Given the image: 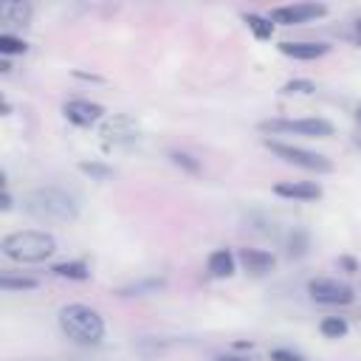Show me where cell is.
Wrapping results in <instances>:
<instances>
[{
  "mask_svg": "<svg viewBox=\"0 0 361 361\" xmlns=\"http://www.w3.org/2000/svg\"><path fill=\"white\" fill-rule=\"evenodd\" d=\"M99 135L104 138V144L113 147H130L141 138V127L133 116H107L99 127Z\"/></svg>",
  "mask_w": 361,
  "mask_h": 361,
  "instance_id": "6",
  "label": "cell"
},
{
  "mask_svg": "<svg viewBox=\"0 0 361 361\" xmlns=\"http://www.w3.org/2000/svg\"><path fill=\"white\" fill-rule=\"evenodd\" d=\"M56 251V240L48 231L25 228L3 237V254L14 262H42Z\"/></svg>",
  "mask_w": 361,
  "mask_h": 361,
  "instance_id": "3",
  "label": "cell"
},
{
  "mask_svg": "<svg viewBox=\"0 0 361 361\" xmlns=\"http://www.w3.org/2000/svg\"><path fill=\"white\" fill-rule=\"evenodd\" d=\"M274 192L279 197H293V200H319L322 197V186L310 183V180H282L274 186Z\"/></svg>",
  "mask_w": 361,
  "mask_h": 361,
  "instance_id": "10",
  "label": "cell"
},
{
  "mask_svg": "<svg viewBox=\"0 0 361 361\" xmlns=\"http://www.w3.org/2000/svg\"><path fill=\"white\" fill-rule=\"evenodd\" d=\"M209 276L214 279H223V276H231L234 274V254L228 248H217L209 254Z\"/></svg>",
  "mask_w": 361,
  "mask_h": 361,
  "instance_id": "13",
  "label": "cell"
},
{
  "mask_svg": "<svg viewBox=\"0 0 361 361\" xmlns=\"http://www.w3.org/2000/svg\"><path fill=\"white\" fill-rule=\"evenodd\" d=\"M240 262H243V268L248 271V274H254V276H262V274H268L271 268H274V254H268V251H262V248H240Z\"/></svg>",
  "mask_w": 361,
  "mask_h": 361,
  "instance_id": "11",
  "label": "cell"
},
{
  "mask_svg": "<svg viewBox=\"0 0 361 361\" xmlns=\"http://www.w3.org/2000/svg\"><path fill=\"white\" fill-rule=\"evenodd\" d=\"M259 130L262 133H296V135H310V138H324V135H333V124L327 118H268V121H259Z\"/></svg>",
  "mask_w": 361,
  "mask_h": 361,
  "instance_id": "4",
  "label": "cell"
},
{
  "mask_svg": "<svg viewBox=\"0 0 361 361\" xmlns=\"http://www.w3.org/2000/svg\"><path fill=\"white\" fill-rule=\"evenodd\" d=\"M243 20L248 23V28L254 31V37H257V39H271V34H274V23H271V17H259V14H245Z\"/></svg>",
  "mask_w": 361,
  "mask_h": 361,
  "instance_id": "15",
  "label": "cell"
},
{
  "mask_svg": "<svg viewBox=\"0 0 361 361\" xmlns=\"http://www.w3.org/2000/svg\"><path fill=\"white\" fill-rule=\"evenodd\" d=\"M0 17L3 23H11V25H25L31 20V3H23V0H8L0 6Z\"/></svg>",
  "mask_w": 361,
  "mask_h": 361,
  "instance_id": "14",
  "label": "cell"
},
{
  "mask_svg": "<svg viewBox=\"0 0 361 361\" xmlns=\"http://www.w3.org/2000/svg\"><path fill=\"white\" fill-rule=\"evenodd\" d=\"M59 327H62V333H65L71 341L85 344V347L99 344V341L104 338V322H102V316H99L93 307L79 305V302L65 305V307L59 310Z\"/></svg>",
  "mask_w": 361,
  "mask_h": 361,
  "instance_id": "2",
  "label": "cell"
},
{
  "mask_svg": "<svg viewBox=\"0 0 361 361\" xmlns=\"http://www.w3.org/2000/svg\"><path fill=\"white\" fill-rule=\"evenodd\" d=\"M355 144H358V147H361V135H355Z\"/></svg>",
  "mask_w": 361,
  "mask_h": 361,
  "instance_id": "28",
  "label": "cell"
},
{
  "mask_svg": "<svg viewBox=\"0 0 361 361\" xmlns=\"http://www.w3.org/2000/svg\"><path fill=\"white\" fill-rule=\"evenodd\" d=\"M155 288H161V279H147V282H135V285H127V288H121L118 293H121V296H141L144 290H155Z\"/></svg>",
  "mask_w": 361,
  "mask_h": 361,
  "instance_id": "22",
  "label": "cell"
},
{
  "mask_svg": "<svg viewBox=\"0 0 361 361\" xmlns=\"http://www.w3.org/2000/svg\"><path fill=\"white\" fill-rule=\"evenodd\" d=\"M355 116H358V121H361V107H358V110H355Z\"/></svg>",
  "mask_w": 361,
  "mask_h": 361,
  "instance_id": "29",
  "label": "cell"
},
{
  "mask_svg": "<svg viewBox=\"0 0 361 361\" xmlns=\"http://www.w3.org/2000/svg\"><path fill=\"white\" fill-rule=\"evenodd\" d=\"M79 169H82L85 175L96 178V180H107V178L113 175V169H110V166H104V164H96V161H90V164H87V161H82V164H79Z\"/></svg>",
  "mask_w": 361,
  "mask_h": 361,
  "instance_id": "20",
  "label": "cell"
},
{
  "mask_svg": "<svg viewBox=\"0 0 361 361\" xmlns=\"http://www.w3.org/2000/svg\"><path fill=\"white\" fill-rule=\"evenodd\" d=\"M62 110H65L68 121H73L79 127H90L96 121H104V107L96 102H87V99H71V102H65Z\"/></svg>",
  "mask_w": 361,
  "mask_h": 361,
  "instance_id": "9",
  "label": "cell"
},
{
  "mask_svg": "<svg viewBox=\"0 0 361 361\" xmlns=\"http://www.w3.org/2000/svg\"><path fill=\"white\" fill-rule=\"evenodd\" d=\"M25 51V42L11 37V34H0V54H23Z\"/></svg>",
  "mask_w": 361,
  "mask_h": 361,
  "instance_id": "23",
  "label": "cell"
},
{
  "mask_svg": "<svg viewBox=\"0 0 361 361\" xmlns=\"http://www.w3.org/2000/svg\"><path fill=\"white\" fill-rule=\"evenodd\" d=\"M307 293H310V299L319 302V305H350L353 296H355L347 282L327 279V276L310 279V282H307Z\"/></svg>",
  "mask_w": 361,
  "mask_h": 361,
  "instance_id": "7",
  "label": "cell"
},
{
  "mask_svg": "<svg viewBox=\"0 0 361 361\" xmlns=\"http://www.w3.org/2000/svg\"><path fill=\"white\" fill-rule=\"evenodd\" d=\"M307 245H310L307 231L293 228V234L288 237V257H305V254H307Z\"/></svg>",
  "mask_w": 361,
  "mask_h": 361,
  "instance_id": "18",
  "label": "cell"
},
{
  "mask_svg": "<svg viewBox=\"0 0 361 361\" xmlns=\"http://www.w3.org/2000/svg\"><path fill=\"white\" fill-rule=\"evenodd\" d=\"M279 51L293 59H319L330 51L327 42H279Z\"/></svg>",
  "mask_w": 361,
  "mask_h": 361,
  "instance_id": "12",
  "label": "cell"
},
{
  "mask_svg": "<svg viewBox=\"0 0 361 361\" xmlns=\"http://www.w3.org/2000/svg\"><path fill=\"white\" fill-rule=\"evenodd\" d=\"M327 14V6L322 3H296V6H279L271 11V23H279V25H299V23H307V20H316Z\"/></svg>",
  "mask_w": 361,
  "mask_h": 361,
  "instance_id": "8",
  "label": "cell"
},
{
  "mask_svg": "<svg viewBox=\"0 0 361 361\" xmlns=\"http://www.w3.org/2000/svg\"><path fill=\"white\" fill-rule=\"evenodd\" d=\"M271 361H302V355L290 350H271Z\"/></svg>",
  "mask_w": 361,
  "mask_h": 361,
  "instance_id": "25",
  "label": "cell"
},
{
  "mask_svg": "<svg viewBox=\"0 0 361 361\" xmlns=\"http://www.w3.org/2000/svg\"><path fill=\"white\" fill-rule=\"evenodd\" d=\"M172 164L183 166V169H189V172H200L197 161H192V155H186V152H172Z\"/></svg>",
  "mask_w": 361,
  "mask_h": 361,
  "instance_id": "24",
  "label": "cell"
},
{
  "mask_svg": "<svg viewBox=\"0 0 361 361\" xmlns=\"http://www.w3.org/2000/svg\"><path fill=\"white\" fill-rule=\"evenodd\" d=\"M0 288L3 290H31V288H37V279H31V276H0Z\"/></svg>",
  "mask_w": 361,
  "mask_h": 361,
  "instance_id": "19",
  "label": "cell"
},
{
  "mask_svg": "<svg viewBox=\"0 0 361 361\" xmlns=\"http://www.w3.org/2000/svg\"><path fill=\"white\" fill-rule=\"evenodd\" d=\"M319 330L327 338H341V336H347V322L341 316H327V319H322Z\"/></svg>",
  "mask_w": 361,
  "mask_h": 361,
  "instance_id": "17",
  "label": "cell"
},
{
  "mask_svg": "<svg viewBox=\"0 0 361 361\" xmlns=\"http://www.w3.org/2000/svg\"><path fill=\"white\" fill-rule=\"evenodd\" d=\"M358 37H361V23H358Z\"/></svg>",
  "mask_w": 361,
  "mask_h": 361,
  "instance_id": "30",
  "label": "cell"
},
{
  "mask_svg": "<svg viewBox=\"0 0 361 361\" xmlns=\"http://www.w3.org/2000/svg\"><path fill=\"white\" fill-rule=\"evenodd\" d=\"M265 147L271 149V152H276L282 161H288V164H296V166H302V169H310V172H330L333 169V164L324 158V155H319V152H310V149H305V147H293V144H282V141H265Z\"/></svg>",
  "mask_w": 361,
  "mask_h": 361,
  "instance_id": "5",
  "label": "cell"
},
{
  "mask_svg": "<svg viewBox=\"0 0 361 361\" xmlns=\"http://www.w3.org/2000/svg\"><path fill=\"white\" fill-rule=\"evenodd\" d=\"M54 274L62 279H87L90 276L85 262H59V265H54Z\"/></svg>",
  "mask_w": 361,
  "mask_h": 361,
  "instance_id": "16",
  "label": "cell"
},
{
  "mask_svg": "<svg viewBox=\"0 0 361 361\" xmlns=\"http://www.w3.org/2000/svg\"><path fill=\"white\" fill-rule=\"evenodd\" d=\"M282 90H285V93H290V96H293V93H296V96H307V93H313V90H316V85H313L310 79H290Z\"/></svg>",
  "mask_w": 361,
  "mask_h": 361,
  "instance_id": "21",
  "label": "cell"
},
{
  "mask_svg": "<svg viewBox=\"0 0 361 361\" xmlns=\"http://www.w3.org/2000/svg\"><path fill=\"white\" fill-rule=\"evenodd\" d=\"M23 209L42 223H71L79 217V203L59 186H39L23 197Z\"/></svg>",
  "mask_w": 361,
  "mask_h": 361,
  "instance_id": "1",
  "label": "cell"
},
{
  "mask_svg": "<svg viewBox=\"0 0 361 361\" xmlns=\"http://www.w3.org/2000/svg\"><path fill=\"white\" fill-rule=\"evenodd\" d=\"M3 209H11V195H8V189H3V203H0Z\"/></svg>",
  "mask_w": 361,
  "mask_h": 361,
  "instance_id": "27",
  "label": "cell"
},
{
  "mask_svg": "<svg viewBox=\"0 0 361 361\" xmlns=\"http://www.w3.org/2000/svg\"><path fill=\"white\" fill-rule=\"evenodd\" d=\"M338 265H344V268H347V274H355V271H358V265H355V259H353V257H341V259H338Z\"/></svg>",
  "mask_w": 361,
  "mask_h": 361,
  "instance_id": "26",
  "label": "cell"
}]
</instances>
